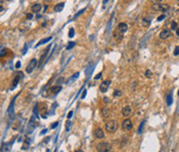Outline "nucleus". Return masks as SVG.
<instances>
[{"instance_id": "obj_1", "label": "nucleus", "mask_w": 179, "mask_h": 152, "mask_svg": "<svg viewBox=\"0 0 179 152\" xmlns=\"http://www.w3.org/2000/svg\"><path fill=\"white\" fill-rule=\"evenodd\" d=\"M105 128H106V131L112 133V132H115L118 128V123L116 120H109L106 124H105Z\"/></svg>"}, {"instance_id": "obj_2", "label": "nucleus", "mask_w": 179, "mask_h": 152, "mask_svg": "<svg viewBox=\"0 0 179 152\" xmlns=\"http://www.w3.org/2000/svg\"><path fill=\"white\" fill-rule=\"evenodd\" d=\"M96 148H97L98 152H110V150H111V145L106 142H101L99 144H97Z\"/></svg>"}, {"instance_id": "obj_3", "label": "nucleus", "mask_w": 179, "mask_h": 152, "mask_svg": "<svg viewBox=\"0 0 179 152\" xmlns=\"http://www.w3.org/2000/svg\"><path fill=\"white\" fill-rule=\"evenodd\" d=\"M151 8L153 11H156V12H159V11L165 12L169 8V5L166 4V3H155V4H152Z\"/></svg>"}, {"instance_id": "obj_4", "label": "nucleus", "mask_w": 179, "mask_h": 152, "mask_svg": "<svg viewBox=\"0 0 179 152\" xmlns=\"http://www.w3.org/2000/svg\"><path fill=\"white\" fill-rule=\"evenodd\" d=\"M37 60L36 59H32V60L30 61V63L28 64V66H27V68H26V71L28 72V73H31L34 69H35V67L37 66Z\"/></svg>"}, {"instance_id": "obj_5", "label": "nucleus", "mask_w": 179, "mask_h": 152, "mask_svg": "<svg viewBox=\"0 0 179 152\" xmlns=\"http://www.w3.org/2000/svg\"><path fill=\"white\" fill-rule=\"evenodd\" d=\"M122 126H123V128L126 129V130H131L133 128V123H132L131 119H128V118H127L126 120L123 121Z\"/></svg>"}, {"instance_id": "obj_6", "label": "nucleus", "mask_w": 179, "mask_h": 152, "mask_svg": "<svg viewBox=\"0 0 179 152\" xmlns=\"http://www.w3.org/2000/svg\"><path fill=\"white\" fill-rule=\"evenodd\" d=\"M110 82L109 80H107V81H103L101 84H100V86H99V89H100V91L101 92H106L107 90H108V87H109V85H110Z\"/></svg>"}, {"instance_id": "obj_7", "label": "nucleus", "mask_w": 179, "mask_h": 152, "mask_svg": "<svg viewBox=\"0 0 179 152\" xmlns=\"http://www.w3.org/2000/svg\"><path fill=\"white\" fill-rule=\"evenodd\" d=\"M170 36H171V30L168 29H164L160 33V38L161 39H168Z\"/></svg>"}, {"instance_id": "obj_8", "label": "nucleus", "mask_w": 179, "mask_h": 152, "mask_svg": "<svg viewBox=\"0 0 179 152\" xmlns=\"http://www.w3.org/2000/svg\"><path fill=\"white\" fill-rule=\"evenodd\" d=\"M61 90H62V87L58 85V86H53V87H50V88L48 89V91H47V92H48L49 94L56 95V94H57V93H59V92L61 91Z\"/></svg>"}, {"instance_id": "obj_9", "label": "nucleus", "mask_w": 179, "mask_h": 152, "mask_svg": "<svg viewBox=\"0 0 179 152\" xmlns=\"http://www.w3.org/2000/svg\"><path fill=\"white\" fill-rule=\"evenodd\" d=\"M94 137H95L96 139H103L104 138V132H103V130H102L101 128H96L95 130H94Z\"/></svg>"}, {"instance_id": "obj_10", "label": "nucleus", "mask_w": 179, "mask_h": 152, "mask_svg": "<svg viewBox=\"0 0 179 152\" xmlns=\"http://www.w3.org/2000/svg\"><path fill=\"white\" fill-rule=\"evenodd\" d=\"M122 114H123L124 117H129V116H131V114H132V108L129 107V106H127V107L123 108V110H122Z\"/></svg>"}, {"instance_id": "obj_11", "label": "nucleus", "mask_w": 179, "mask_h": 152, "mask_svg": "<svg viewBox=\"0 0 179 152\" xmlns=\"http://www.w3.org/2000/svg\"><path fill=\"white\" fill-rule=\"evenodd\" d=\"M127 30H128V25L126 23H119L118 24V26H117V31L118 32H121L123 34V33H125Z\"/></svg>"}, {"instance_id": "obj_12", "label": "nucleus", "mask_w": 179, "mask_h": 152, "mask_svg": "<svg viewBox=\"0 0 179 152\" xmlns=\"http://www.w3.org/2000/svg\"><path fill=\"white\" fill-rule=\"evenodd\" d=\"M101 113H102V116H103L104 118H106V117H108L110 115V110H109V108L104 107V108H102Z\"/></svg>"}, {"instance_id": "obj_13", "label": "nucleus", "mask_w": 179, "mask_h": 152, "mask_svg": "<svg viewBox=\"0 0 179 152\" xmlns=\"http://www.w3.org/2000/svg\"><path fill=\"white\" fill-rule=\"evenodd\" d=\"M41 7H42V5H41L40 3L33 4V5H32V12H33V13H38V12H40Z\"/></svg>"}, {"instance_id": "obj_14", "label": "nucleus", "mask_w": 179, "mask_h": 152, "mask_svg": "<svg viewBox=\"0 0 179 152\" xmlns=\"http://www.w3.org/2000/svg\"><path fill=\"white\" fill-rule=\"evenodd\" d=\"M64 5H65V3L64 2H60V3H58L55 7H54V11L55 12H57V13H59V12H61L63 8H64Z\"/></svg>"}, {"instance_id": "obj_15", "label": "nucleus", "mask_w": 179, "mask_h": 152, "mask_svg": "<svg viewBox=\"0 0 179 152\" xmlns=\"http://www.w3.org/2000/svg\"><path fill=\"white\" fill-rule=\"evenodd\" d=\"M150 25V20H148V19H142V21H141V26L142 27H144V28H147L148 26Z\"/></svg>"}, {"instance_id": "obj_16", "label": "nucleus", "mask_w": 179, "mask_h": 152, "mask_svg": "<svg viewBox=\"0 0 179 152\" xmlns=\"http://www.w3.org/2000/svg\"><path fill=\"white\" fill-rule=\"evenodd\" d=\"M52 38H53V37H50V36H49V37H46V38H44V39H42V40H40V41H39V43H38L35 47H39V46H40V45H42V44H45V43H47V41H49Z\"/></svg>"}, {"instance_id": "obj_17", "label": "nucleus", "mask_w": 179, "mask_h": 152, "mask_svg": "<svg viewBox=\"0 0 179 152\" xmlns=\"http://www.w3.org/2000/svg\"><path fill=\"white\" fill-rule=\"evenodd\" d=\"M166 100H167V104H168V106H171V105H172V103H173L172 95L168 94V95H167V97H166Z\"/></svg>"}, {"instance_id": "obj_18", "label": "nucleus", "mask_w": 179, "mask_h": 152, "mask_svg": "<svg viewBox=\"0 0 179 152\" xmlns=\"http://www.w3.org/2000/svg\"><path fill=\"white\" fill-rule=\"evenodd\" d=\"M39 112H41V113H45L46 112V106L43 103L40 104V111Z\"/></svg>"}, {"instance_id": "obj_19", "label": "nucleus", "mask_w": 179, "mask_h": 152, "mask_svg": "<svg viewBox=\"0 0 179 152\" xmlns=\"http://www.w3.org/2000/svg\"><path fill=\"white\" fill-rule=\"evenodd\" d=\"M71 125H72V122H71L70 120H68V121L66 122V130H67V131H69V130H70Z\"/></svg>"}, {"instance_id": "obj_20", "label": "nucleus", "mask_w": 179, "mask_h": 152, "mask_svg": "<svg viewBox=\"0 0 179 152\" xmlns=\"http://www.w3.org/2000/svg\"><path fill=\"white\" fill-rule=\"evenodd\" d=\"M121 95H123V92H122L121 90H115V91L113 92V96L118 97V96H121Z\"/></svg>"}, {"instance_id": "obj_21", "label": "nucleus", "mask_w": 179, "mask_h": 152, "mask_svg": "<svg viewBox=\"0 0 179 152\" xmlns=\"http://www.w3.org/2000/svg\"><path fill=\"white\" fill-rule=\"evenodd\" d=\"M74 46H75V43H73V41H70V43H68V45H67L66 49H67V50H71Z\"/></svg>"}, {"instance_id": "obj_22", "label": "nucleus", "mask_w": 179, "mask_h": 152, "mask_svg": "<svg viewBox=\"0 0 179 152\" xmlns=\"http://www.w3.org/2000/svg\"><path fill=\"white\" fill-rule=\"evenodd\" d=\"M171 29L172 30H177V22L173 21L172 24H171Z\"/></svg>"}, {"instance_id": "obj_23", "label": "nucleus", "mask_w": 179, "mask_h": 152, "mask_svg": "<svg viewBox=\"0 0 179 152\" xmlns=\"http://www.w3.org/2000/svg\"><path fill=\"white\" fill-rule=\"evenodd\" d=\"M6 53H7L6 49H2L1 51H0V57H4L6 55Z\"/></svg>"}, {"instance_id": "obj_24", "label": "nucleus", "mask_w": 179, "mask_h": 152, "mask_svg": "<svg viewBox=\"0 0 179 152\" xmlns=\"http://www.w3.org/2000/svg\"><path fill=\"white\" fill-rule=\"evenodd\" d=\"M68 35H69V37H73V35H74V29L73 28L69 29V33H68Z\"/></svg>"}, {"instance_id": "obj_25", "label": "nucleus", "mask_w": 179, "mask_h": 152, "mask_svg": "<svg viewBox=\"0 0 179 152\" xmlns=\"http://www.w3.org/2000/svg\"><path fill=\"white\" fill-rule=\"evenodd\" d=\"M78 75H79V73H78V72H75V73L72 75V77L70 78V79H71L70 81H74V80H76V78H78Z\"/></svg>"}, {"instance_id": "obj_26", "label": "nucleus", "mask_w": 179, "mask_h": 152, "mask_svg": "<svg viewBox=\"0 0 179 152\" xmlns=\"http://www.w3.org/2000/svg\"><path fill=\"white\" fill-rule=\"evenodd\" d=\"M179 55V47H176L174 50V56H178Z\"/></svg>"}, {"instance_id": "obj_27", "label": "nucleus", "mask_w": 179, "mask_h": 152, "mask_svg": "<svg viewBox=\"0 0 179 152\" xmlns=\"http://www.w3.org/2000/svg\"><path fill=\"white\" fill-rule=\"evenodd\" d=\"M19 80H20V78H19V77H15V79L13 80V83H12V85H13V86H15L16 84L19 83Z\"/></svg>"}, {"instance_id": "obj_28", "label": "nucleus", "mask_w": 179, "mask_h": 152, "mask_svg": "<svg viewBox=\"0 0 179 152\" xmlns=\"http://www.w3.org/2000/svg\"><path fill=\"white\" fill-rule=\"evenodd\" d=\"M145 77H147V78L151 77V71H150V70H146V71H145Z\"/></svg>"}, {"instance_id": "obj_29", "label": "nucleus", "mask_w": 179, "mask_h": 152, "mask_svg": "<svg viewBox=\"0 0 179 152\" xmlns=\"http://www.w3.org/2000/svg\"><path fill=\"white\" fill-rule=\"evenodd\" d=\"M58 124H59L58 122H55V123H53L52 125H50V128H53V129H54L55 127H57V126H58Z\"/></svg>"}, {"instance_id": "obj_30", "label": "nucleus", "mask_w": 179, "mask_h": 152, "mask_svg": "<svg viewBox=\"0 0 179 152\" xmlns=\"http://www.w3.org/2000/svg\"><path fill=\"white\" fill-rule=\"evenodd\" d=\"M72 115H73V111H70L69 113H68V115H67V118H68V119H70V118L72 117Z\"/></svg>"}, {"instance_id": "obj_31", "label": "nucleus", "mask_w": 179, "mask_h": 152, "mask_svg": "<svg viewBox=\"0 0 179 152\" xmlns=\"http://www.w3.org/2000/svg\"><path fill=\"white\" fill-rule=\"evenodd\" d=\"M101 77H102V73L100 72V73H98L97 75H95V80H99V79H100Z\"/></svg>"}, {"instance_id": "obj_32", "label": "nucleus", "mask_w": 179, "mask_h": 152, "mask_svg": "<svg viewBox=\"0 0 179 152\" xmlns=\"http://www.w3.org/2000/svg\"><path fill=\"white\" fill-rule=\"evenodd\" d=\"M163 19H165V15H162V16H160L159 18H158V21H162Z\"/></svg>"}, {"instance_id": "obj_33", "label": "nucleus", "mask_w": 179, "mask_h": 152, "mask_svg": "<svg viewBox=\"0 0 179 152\" xmlns=\"http://www.w3.org/2000/svg\"><path fill=\"white\" fill-rule=\"evenodd\" d=\"M143 124H144V121L141 123V125H140V128H139V130H138V133H141V131H142V126H143Z\"/></svg>"}, {"instance_id": "obj_34", "label": "nucleus", "mask_w": 179, "mask_h": 152, "mask_svg": "<svg viewBox=\"0 0 179 152\" xmlns=\"http://www.w3.org/2000/svg\"><path fill=\"white\" fill-rule=\"evenodd\" d=\"M86 94H87V90H83L82 95H81V98H84V97H86Z\"/></svg>"}, {"instance_id": "obj_35", "label": "nucleus", "mask_w": 179, "mask_h": 152, "mask_svg": "<svg viewBox=\"0 0 179 152\" xmlns=\"http://www.w3.org/2000/svg\"><path fill=\"white\" fill-rule=\"evenodd\" d=\"M15 67H16V68H20V67H21V62H20V61H18V62H16V64H15Z\"/></svg>"}, {"instance_id": "obj_36", "label": "nucleus", "mask_w": 179, "mask_h": 152, "mask_svg": "<svg viewBox=\"0 0 179 152\" xmlns=\"http://www.w3.org/2000/svg\"><path fill=\"white\" fill-rule=\"evenodd\" d=\"M32 18H33V16H32L31 14H28V15H27V19H32Z\"/></svg>"}, {"instance_id": "obj_37", "label": "nucleus", "mask_w": 179, "mask_h": 152, "mask_svg": "<svg viewBox=\"0 0 179 152\" xmlns=\"http://www.w3.org/2000/svg\"><path fill=\"white\" fill-rule=\"evenodd\" d=\"M103 100H104V103H108V101H109V99H108L107 97H104V98H103Z\"/></svg>"}, {"instance_id": "obj_38", "label": "nucleus", "mask_w": 179, "mask_h": 152, "mask_svg": "<svg viewBox=\"0 0 179 152\" xmlns=\"http://www.w3.org/2000/svg\"><path fill=\"white\" fill-rule=\"evenodd\" d=\"M62 79H63V78H60V80L58 81V84H60V83H62V82H63V80H62Z\"/></svg>"}, {"instance_id": "obj_39", "label": "nucleus", "mask_w": 179, "mask_h": 152, "mask_svg": "<svg viewBox=\"0 0 179 152\" xmlns=\"http://www.w3.org/2000/svg\"><path fill=\"white\" fill-rule=\"evenodd\" d=\"M46 131H47V129H43V130H42V131H41V133H42V134H43V133H45Z\"/></svg>"}, {"instance_id": "obj_40", "label": "nucleus", "mask_w": 179, "mask_h": 152, "mask_svg": "<svg viewBox=\"0 0 179 152\" xmlns=\"http://www.w3.org/2000/svg\"><path fill=\"white\" fill-rule=\"evenodd\" d=\"M176 33H177V35L179 36V28H177V30H176Z\"/></svg>"}, {"instance_id": "obj_41", "label": "nucleus", "mask_w": 179, "mask_h": 152, "mask_svg": "<svg viewBox=\"0 0 179 152\" xmlns=\"http://www.w3.org/2000/svg\"><path fill=\"white\" fill-rule=\"evenodd\" d=\"M3 11V7H2V5H0V12H2Z\"/></svg>"}, {"instance_id": "obj_42", "label": "nucleus", "mask_w": 179, "mask_h": 152, "mask_svg": "<svg viewBox=\"0 0 179 152\" xmlns=\"http://www.w3.org/2000/svg\"><path fill=\"white\" fill-rule=\"evenodd\" d=\"M75 152H83V151H82V150H76Z\"/></svg>"}, {"instance_id": "obj_43", "label": "nucleus", "mask_w": 179, "mask_h": 152, "mask_svg": "<svg viewBox=\"0 0 179 152\" xmlns=\"http://www.w3.org/2000/svg\"><path fill=\"white\" fill-rule=\"evenodd\" d=\"M178 95H179V90H178Z\"/></svg>"}, {"instance_id": "obj_44", "label": "nucleus", "mask_w": 179, "mask_h": 152, "mask_svg": "<svg viewBox=\"0 0 179 152\" xmlns=\"http://www.w3.org/2000/svg\"><path fill=\"white\" fill-rule=\"evenodd\" d=\"M177 3H178V5H179V1H178V2H177Z\"/></svg>"}]
</instances>
